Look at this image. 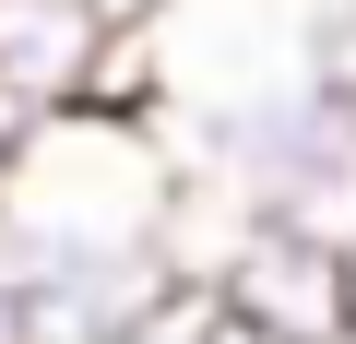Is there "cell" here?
I'll return each instance as SVG.
<instances>
[{"label":"cell","mask_w":356,"mask_h":344,"mask_svg":"<svg viewBox=\"0 0 356 344\" xmlns=\"http://www.w3.org/2000/svg\"><path fill=\"white\" fill-rule=\"evenodd\" d=\"M107 36L119 13L107 0H0V95L13 107H83L95 72H107Z\"/></svg>","instance_id":"obj_3"},{"label":"cell","mask_w":356,"mask_h":344,"mask_svg":"<svg viewBox=\"0 0 356 344\" xmlns=\"http://www.w3.org/2000/svg\"><path fill=\"white\" fill-rule=\"evenodd\" d=\"M0 344H36V297L13 285V261H0Z\"/></svg>","instance_id":"obj_5"},{"label":"cell","mask_w":356,"mask_h":344,"mask_svg":"<svg viewBox=\"0 0 356 344\" xmlns=\"http://www.w3.org/2000/svg\"><path fill=\"white\" fill-rule=\"evenodd\" d=\"M202 166H226V179L261 202V214H297L321 238H356V72L344 60H297L285 83L238 95L226 119L178 131Z\"/></svg>","instance_id":"obj_1"},{"label":"cell","mask_w":356,"mask_h":344,"mask_svg":"<svg viewBox=\"0 0 356 344\" xmlns=\"http://www.w3.org/2000/svg\"><path fill=\"white\" fill-rule=\"evenodd\" d=\"M154 344H297V332H273V320H250L238 297H214V285H191L166 320H154Z\"/></svg>","instance_id":"obj_4"},{"label":"cell","mask_w":356,"mask_h":344,"mask_svg":"<svg viewBox=\"0 0 356 344\" xmlns=\"http://www.w3.org/2000/svg\"><path fill=\"white\" fill-rule=\"evenodd\" d=\"M107 13H119V24H143V13H154V0H107Z\"/></svg>","instance_id":"obj_6"},{"label":"cell","mask_w":356,"mask_h":344,"mask_svg":"<svg viewBox=\"0 0 356 344\" xmlns=\"http://www.w3.org/2000/svg\"><path fill=\"white\" fill-rule=\"evenodd\" d=\"M119 344H154V332H119Z\"/></svg>","instance_id":"obj_7"},{"label":"cell","mask_w":356,"mask_h":344,"mask_svg":"<svg viewBox=\"0 0 356 344\" xmlns=\"http://www.w3.org/2000/svg\"><path fill=\"white\" fill-rule=\"evenodd\" d=\"M214 297H238L250 320H273V332H297V344H356V261H344V238H321V226H297V214H261V226L226 249Z\"/></svg>","instance_id":"obj_2"},{"label":"cell","mask_w":356,"mask_h":344,"mask_svg":"<svg viewBox=\"0 0 356 344\" xmlns=\"http://www.w3.org/2000/svg\"><path fill=\"white\" fill-rule=\"evenodd\" d=\"M344 261H356V238H344Z\"/></svg>","instance_id":"obj_8"}]
</instances>
